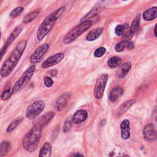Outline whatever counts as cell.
I'll list each match as a JSON object with an SVG mask.
<instances>
[{
  "label": "cell",
  "mask_w": 157,
  "mask_h": 157,
  "mask_svg": "<svg viewBox=\"0 0 157 157\" xmlns=\"http://www.w3.org/2000/svg\"><path fill=\"white\" fill-rule=\"evenodd\" d=\"M27 45V42L25 39L20 41L18 43L16 48L1 67V69L0 70V75L2 77H6L12 73L23 55Z\"/></svg>",
  "instance_id": "cell-1"
},
{
  "label": "cell",
  "mask_w": 157,
  "mask_h": 157,
  "mask_svg": "<svg viewBox=\"0 0 157 157\" xmlns=\"http://www.w3.org/2000/svg\"><path fill=\"white\" fill-rule=\"evenodd\" d=\"M65 10V7H61L57 10L53 11L43 20L39 25L36 33V37L38 41H41L48 35V33L54 26L55 22L62 16Z\"/></svg>",
  "instance_id": "cell-2"
},
{
  "label": "cell",
  "mask_w": 157,
  "mask_h": 157,
  "mask_svg": "<svg viewBox=\"0 0 157 157\" xmlns=\"http://www.w3.org/2000/svg\"><path fill=\"white\" fill-rule=\"evenodd\" d=\"M41 131L42 128L41 127L35 125L25 136L22 145L26 151L32 153L36 150L40 142Z\"/></svg>",
  "instance_id": "cell-3"
},
{
  "label": "cell",
  "mask_w": 157,
  "mask_h": 157,
  "mask_svg": "<svg viewBox=\"0 0 157 157\" xmlns=\"http://www.w3.org/2000/svg\"><path fill=\"white\" fill-rule=\"evenodd\" d=\"M92 25V21L87 20L82 21L81 24L72 28L63 39V43L66 45L71 44L78 36L87 31Z\"/></svg>",
  "instance_id": "cell-4"
},
{
  "label": "cell",
  "mask_w": 157,
  "mask_h": 157,
  "mask_svg": "<svg viewBox=\"0 0 157 157\" xmlns=\"http://www.w3.org/2000/svg\"><path fill=\"white\" fill-rule=\"evenodd\" d=\"M36 70V65L33 64L28 68L17 81L13 88V94H16L21 91L30 82Z\"/></svg>",
  "instance_id": "cell-5"
},
{
  "label": "cell",
  "mask_w": 157,
  "mask_h": 157,
  "mask_svg": "<svg viewBox=\"0 0 157 157\" xmlns=\"http://www.w3.org/2000/svg\"><path fill=\"white\" fill-rule=\"evenodd\" d=\"M46 104L43 101H36L28 107L26 110V117L29 120L36 118L44 110Z\"/></svg>",
  "instance_id": "cell-6"
},
{
  "label": "cell",
  "mask_w": 157,
  "mask_h": 157,
  "mask_svg": "<svg viewBox=\"0 0 157 157\" xmlns=\"http://www.w3.org/2000/svg\"><path fill=\"white\" fill-rule=\"evenodd\" d=\"M108 78L109 75L107 74H103L97 78L94 90L95 97L96 99H100L103 97Z\"/></svg>",
  "instance_id": "cell-7"
},
{
  "label": "cell",
  "mask_w": 157,
  "mask_h": 157,
  "mask_svg": "<svg viewBox=\"0 0 157 157\" xmlns=\"http://www.w3.org/2000/svg\"><path fill=\"white\" fill-rule=\"evenodd\" d=\"M49 45L48 44H44L41 45L37 49L33 52L30 57V63L31 64H36L40 62L44 55L49 49Z\"/></svg>",
  "instance_id": "cell-8"
},
{
  "label": "cell",
  "mask_w": 157,
  "mask_h": 157,
  "mask_svg": "<svg viewBox=\"0 0 157 157\" xmlns=\"http://www.w3.org/2000/svg\"><path fill=\"white\" fill-rule=\"evenodd\" d=\"M64 58V54L63 53H57L47 59H46L41 64L42 68H49L52 66H55L60 63Z\"/></svg>",
  "instance_id": "cell-9"
},
{
  "label": "cell",
  "mask_w": 157,
  "mask_h": 157,
  "mask_svg": "<svg viewBox=\"0 0 157 157\" xmlns=\"http://www.w3.org/2000/svg\"><path fill=\"white\" fill-rule=\"evenodd\" d=\"M70 95L68 93H64L59 97L54 102L53 106L57 111H60L63 109L68 104V101L70 99Z\"/></svg>",
  "instance_id": "cell-10"
},
{
  "label": "cell",
  "mask_w": 157,
  "mask_h": 157,
  "mask_svg": "<svg viewBox=\"0 0 157 157\" xmlns=\"http://www.w3.org/2000/svg\"><path fill=\"white\" fill-rule=\"evenodd\" d=\"M144 138L145 140L149 141H152L156 139V132L152 124H148L145 126L143 131Z\"/></svg>",
  "instance_id": "cell-11"
},
{
  "label": "cell",
  "mask_w": 157,
  "mask_h": 157,
  "mask_svg": "<svg viewBox=\"0 0 157 157\" xmlns=\"http://www.w3.org/2000/svg\"><path fill=\"white\" fill-rule=\"evenodd\" d=\"M55 114L52 111L48 112L42 116H41L36 122L35 125L41 127V128L47 125L48 123L51 121V120L54 117Z\"/></svg>",
  "instance_id": "cell-12"
},
{
  "label": "cell",
  "mask_w": 157,
  "mask_h": 157,
  "mask_svg": "<svg viewBox=\"0 0 157 157\" xmlns=\"http://www.w3.org/2000/svg\"><path fill=\"white\" fill-rule=\"evenodd\" d=\"M121 136V138L125 139H128L130 137V123L127 119L123 120L120 125Z\"/></svg>",
  "instance_id": "cell-13"
},
{
  "label": "cell",
  "mask_w": 157,
  "mask_h": 157,
  "mask_svg": "<svg viewBox=\"0 0 157 157\" xmlns=\"http://www.w3.org/2000/svg\"><path fill=\"white\" fill-rule=\"evenodd\" d=\"M88 117V113L85 110L81 109L76 111L73 117V121L75 124H78L84 121Z\"/></svg>",
  "instance_id": "cell-14"
},
{
  "label": "cell",
  "mask_w": 157,
  "mask_h": 157,
  "mask_svg": "<svg viewBox=\"0 0 157 157\" xmlns=\"http://www.w3.org/2000/svg\"><path fill=\"white\" fill-rule=\"evenodd\" d=\"M143 19L146 21H152L157 17V7L155 6L145 10L142 15Z\"/></svg>",
  "instance_id": "cell-15"
},
{
  "label": "cell",
  "mask_w": 157,
  "mask_h": 157,
  "mask_svg": "<svg viewBox=\"0 0 157 157\" xmlns=\"http://www.w3.org/2000/svg\"><path fill=\"white\" fill-rule=\"evenodd\" d=\"M123 90L120 87H116L112 90L109 94V99L111 102L114 103L118 100L120 96L123 94Z\"/></svg>",
  "instance_id": "cell-16"
},
{
  "label": "cell",
  "mask_w": 157,
  "mask_h": 157,
  "mask_svg": "<svg viewBox=\"0 0 157 157\" xmlns=\"http://www.w3.org/2000/svg\"><path fill=\"white\" fill-rule=\"evenodd\" d=\"M52 155V146L49 142L44 143L40 149L39 156L49 157Z\"/></svg>",
  "instance_id": "cell-17"
},
{
  "label": "cell",
  "mask_w": 157,
  "mask_h": 157,
  "mask_svg": "<svg viewBox=\"0 0 157 157\" xmlns=\"http://www.w3.org/2000/svg\"><path fill=\"white\" fill-rule=\"evenodd\" d=\"M103 31H104V28H102V27L101 28H96V29H95V30L91 31L90 32L88 33V35L86 37L87 40L88 41H95L101 35Z\"/></svg>",
  "instance_id": "cell-18"
},
{
  "label": "cell",
  "mask_w": 157,
  "mask_h": 157,
  "mask_svg": "<svg viewBox=\"0 0 157 157\" xmlns=\"http://www.w3.org/2000/svg\"><path fill=\"white\" fill-rule=\"evenodd\" d=\"M131 68V63L130 62L123 64L118 71V76L120 78H124L128 74Z\"/></svg>",
  "instance_id": "cell-19"
},
{
  "label": "cell",
  "mask_w": 157,
  "mask_h": 157,
  "mask_svg": "<svg viewBox=\"0 0 157 157\" xmlns=\"http://www.w3.org/2000/svg\"><path fill=\"white\" fill-rule=\"evenodd\" d=\"M21 31H22V28L21 27H17L15 30H14V31L11 33V34L7 38L6 42V44H7V46H9V45L12 44L15 41V39L19 36Z\"/></svg>",
  "instance_id": "cell-20"
},
{
  "label": "cell",
  "mask_w": 157,
  "mask_h": 157,
  "mask_svg": "<svg viewBox=\"0 0 157 157\" xmlns=\"http://www.w3.org/2000/svg\"><path fill=\"white\" fill-rule=\"evenodd\" d=\"M40 10H36L34 11L28 13L27 14L23 19V23L25 24H27L30 23L32 21L34 20L39 14Z\"/></svg>",
  "instance_id": "cell-21"
},
{
  "label": "cell",
  "mask_w": 157,
  "mask_h": 157,
  "mask_svg": "<svg viewBox=\"0 0 157 157\" xmlns=\"http://www.w3.org/2000/svg\"><path fill=\"white\" fill-rule=\"evenodd\" d=\"M140 20H141V15L137 16L134 19L130 29V33L131 35H133L134 33L138 30L140 26Z\"/></svg>",
  "instance_id": "cell-22"
},
{
  "label": "cell",
  "mask_w": 157,
  "mask_h": 157,
  "mask_svg": "<svg viewBox=\"0 0 157 157\" xmlns=\"http://www.w3.org/2000/svg\"><path fill=\"white\" fill-rule=\"evenodd\" d=\"M134 103H135V99H131L125 103L123 104H122L118 110V113H117L118 115L124 114L127 110H128L131 107L132 105L134 104Z\"/></svg>",
  "instance_id": "cell-23"
},
{
  "label": "cell",
  "mask_w": 157,
  "mask_h": 157,
  "mask_svg": "<svg viewBox=\"0 0 157 157\" xmlns=\"http://www.w3.org/2000/svg\"><path fill=\"white\" fill-rule=\"evenodd\" d=\"M10 144L8 141H3L0 143V155L1 156L6 155L10 150Z\"/></svg>",
  "instance_id": "cell-24"
},
{
  "label": "cell",
  "mask_w": 157,
  "mask_h": 157,
  "mask_svg": "<svg viewBox=\"0 0 157 157\" xmlns=\"http://www.w3.org/2000/svg\"><path fill=\"white\" fill-rule=\"evenodd\" d=\"M22 120H23V118L22 117H19L13 120L10 122V123L9 125L7 128V133L12 132L15 128H16V127L22 121Z\"/></svg>",
  "instance_id": "cell-25"
},
{
  "label": "cell",
  "mask_w": 157,
  "mask_h": 157,
  "mask_svg": "<svg viewBox=\"0 0 157 157\" xmlns=\"http://www.w3.org/2000/svg\"><path fill=\"white\" fill-rule=\"evenodd\" d=\"M121 59L118 57H114L110 58L108 61H107V64L108 66L111 68H116V67L118 66L120 63H121Z\"/></svg>",
  "instance_id": "cell-26"
},
{
  "label": "cell",
  "mask_w": 157,
  "mask_h": 157,
  "mask_svg": "<svg viewBox=\"0 0 157 157\" xmlns=\"http://www.w3.org/2000/svg\"><path fill=\"white\" fill-rule=\"evenodd\" d=\"M24 8L22 6H19L15 9H14L9 14V16L11 18H16L20 16L22 13L24 12Z\"/></svg>",
  "instance_id": "cell-27"
},
{
  "label": "cell",
  "mask_w": 157,
  "mask_h": 157,
  "mask_svg": "<svg viewBox=\"0 0 157 157\" xmlns=\"http://www.w3.org/2000/svg\"><path fill=\"white\" fill-rule=\"evenodd\" d=\"M99 7H95L93 9H92L90 12L88 14H87L84 17H83L81 21H87V20H89V19L93 17V16H95L98 12H99Z\"/></svg>",
  "instance_id": "cell-28"
},
{
  "label": "cell",
  "mask_w": 157,
  "mask_h": 157,
  "mask_svg": "<svg viewBox=\"0 0 157 157\" xmlns=\"http://www.w3.org/2000/svg\"><path fill=\"white\" fill-rule=\"evenodd\" d=\"M106 48L101 47H99L98 49H97L95 52H94V55L95 57L97 58H100V57H102L106 53Z\"/></svg>",
  "instance_id": "cell-29"
},
{
  "label": "cell",
  "mask_w": 157,
  "mask_h": 157,
  "mask_svg": "<svg viewBox=\"0 0 157 157\" xmlns=\"http://www.w3.org/2000/svg\"><path fill=\"white\" fill-rule=\"evenodd\" d=\"M125 49H126V41L120 42L115 47V50L117 52H121L125 50Z\"/></svg>",
  "instance_id": "cell-30"
},
{
  "label": "cell",
  "mask_w": 157,
  "mask_h": 157,
  "mask_svg": "<svg viewBox=\"0 0 157 157\" xmlns=\"http://www.w3.org/2000/svg\"><path fill=\"white\" fill-rule=\"evenodd\" d=\"M13 95V88H9L7 90L3 92V93L1 96V98L2 100L5 101L10 98V97Z\"/></svg>",
  "instance_id": "cell-31"
},
{
  "label": "cell",
  "mask_w": 157,
  "mask_h": 157,
  "mask_svg": "<svg viewBox=\"0 0 157 157\" xmlns=\"http://www.w3.org/2000/svg\"><path fill=\"white\" fill-rule=\"evenodd\" d=\"M125 30V28L123 26V25H118L116 27L115 29V33L118 36H122L123 34H124V31Z\"/></svg>",
  "instance_id": "cell-32"
},
{
  "label": "cell",
  "mask_w": 157,
  "mask_h": 157,
  "mask_svg": "<svg viewBox=\"0 0 157 157\" xmlns=\"http://www.w3.org/2000/svg\"><path fill=\"white\" fill-rule=\"evenodd\" d=\"M44 85L47 88H50L53 85V81L52 78L48 76H45L44 77Z\"/></svg>",
  "instance_id": "cell-33"
},
{
  "label": "cell",
  "mask_w": 157,
  "mask_h": 157,
  "mask_svg": "<svg viewBox=\"0 0 157 157\" xmlns=\"http://www.w3.org/2000/svg\"><path fill=\"white\" fill-rule=\"evenodd\" d=\"M71 128V122L69 120H66L63 126V132L66 133L70 130Z\"/></svg>",
  "instance_id": "cell-34"
},
{
  "label": "cell",
  "mask_w": 157,
  "mask_h": 157,
  "mask_svg": "<svg viewBox=\"0 0 157 157\" xmlns=\"http://www.w3.org/2000/svg\"><path fill=\"white\" fill-rule=\"evenodd\" d=\"M9 46H7V44H4V46L0 49V61H1L2 59L3 58L4 54L6 53V51H7V47H8Z\"/></svg>",
  "instance_id": "cell-35"
},
{
  "label": "cell",
  "mask_w": 157,
  "mask_h": 157,
  "mask_svg": "<svg viewBox=\"0 0 157 157\" xmlns=\"http://www.w3.org/2000/svg\"><path fill=\"white\" fill-rule=\"evenodd\" d=\"M134 47L133 43L129 41H126V49L128 50H132Z\"/></svg>",
  "instance_id": "cell-36"
},
{
  "label": "cell",
  "mask_w": 157,
  "mask_h": 157,
  "mask_svg": "<svg viewBox=\"0 0 157 157\" xmlns=\"http://www.w3.org/2000/svg\"><path fill=\"white\" fill-rule=\"evenodd\" d=\"M57 71H56V70H53V71H52L51 73H50V74H51V76H56V75H57Z\"/></svg>",
  "instance_id": "cell-37"
},
{
  "label": "cell",
  "mask_w": 157,
  "mask_h": 157,
  "mask_svg": "<svg viewBox=\"0 0 157 157\" xmlns=\"http://www.w3.org/2000/svg\"><path fill=\"white\" fill-rule=\"evenodd\" d=\"M156 27H157V25H156L155 27V28H154V31H155V36L156 37L157 36V33H156Z\"/></svg>",
  "instance_id": "cell-38"
},
{
  "label": "cell",
  "mask_w": 157,
  "mask_h": 157,
  "mask_svg": "<svg viewBox=\"0 0 157 157\" xmlns=\"http://www.w3.org/2000/svg\"><path fill=\"white\" fill-rule=\"evenodd\" d=\"M74 156H84V155H82V154H79V153H77V154H76V155H74Z\"/></svg>",
  "instance_id": "cell-39"
},
{
  "label": "cell",
  "mask_w": 157,
  "mask_h": 157,
  "mask_svg": "<svg viewBox=\"0 0 157 157\" xmlns=\"http://www.w3.org/2000/svg\"><path fill=\"white\" fill-rule=\"evenodd\" d=\"M0 38H1V33H0Z\"/></svg>",
  "instance_id": "cell-40"
},
{
  "label": "cell",
  "mask_w": 157,
  "mask_h": 157,
  "mask_svg": "<svg viewBox=\"0 0 157 157\" xmlns=\"http://www.w3.org/2000/svg\"><path fill=\"white\" fill-rule=\"evenodd\" d=\"M123 1H127V0H123Z\"/></svg>",
  "instance_id": "cell-41"
},
{
  "label": "cell",
  "mask_w": 157,
  "mask_h": 157,
  "mask_svg": "<svg viewBox=\"0 0 157 157\" xmlns=\"http://www.w3.org/2000/svg\"><path fill=\"white\" fill-rule=\"evenodd\" d=\"M0 156H1V155H0Z\"/></svg>",
  "instance_id": "cell-42"
}]
</instances>
